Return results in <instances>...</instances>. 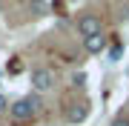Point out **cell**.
<instances>
[{"mask_svg": "<svg viewBox=\"0 0 129 126\" xmlns=\"http://www.w3.org/2000/svg\"><path fill=\"white\" fill-rule=\"evenodd\" d=\"M40 98H35V95H29V98H20V100H14L12 106H9V117L12 120H17V123H23V120H32V117L40 112Z\"/></svg>", "mask_w": 129, "mask_h": 126, "instance_id": "6da1fadb", "label": "cell"}, {"mask_svg": "<svg viewBox=\"0 0 129 126\" xmlns=\"http://www.w3.org/2000/svg\"><path fill=\"white\" fill-rule=\"evenodd\" d=\"M6 72H9V75H20V72H23V63H20V57H12V63L6 66Z\"/></svg>", "mask_w": 129, "mask_h": 126, "instance_id": "52a82bcc", "label": "cell"}, {"mask_svg": "<svg viewBox=\"0 0 129 126\" xmlns=\"http://www.w3.org/2000/svg\"><path fill=\"white\" fill-rule=\"evenodd\" d=\"M78 34L83 40L86 37H95V34H103V23H101V17L92 12H86V14H80L78 17Z\"/></svg>", "mask_w": 129, "mask_h": 126, "instance_id": "7a4b0ae2", "label": "cell"}, {"mask_svg": "<svg viewBox=\"0 0 129 126\" xmlns=\"http://www.w3.org/2000/svg\"><path fill=\"white\" fill-rule=\"evenodd\" d=\"M83 46H86V52H89V55H101V52L106 49V37H103V34L86 37V40H83Z\"/></svg>", "mask_w": 129, "mask_h": 126, "instance_id": "5b68a950", "label": "cell"}, {"mask_svg": "<svg viewBox=\"0 0 129 126\" xmlns=\"http://www.w3.org/2000/svg\"><path fill=\"white\" fill-rule=\"evenodd\" d=\"M46 9H49V6L43 3V0H32V3H29V14H35V17H43Z\"/></svg>", "mask_w": 129, "mask_h": 126, "instance_id": "8992f818", "label": "cell"}, {"mask_svg": "<svg viewBox=\"0 0 129 126\" xmlns=\"http://www.w3.org/2000/svg\"><path fill=\"white\" fill-rule=\"evenodd\" d=\"M112 126H129V117L120 115V117H115V120H112Z\"/></svg>", "mask_w": 129, "mask_h": 126, "instance_id": "9c48e42d", "label": "cell"}, {"mask_svg": "<svg viewBox=\"0 0 129 126\" xmlns=\"http://www.w3.org/2000/svg\"><path fill=\"white\" fill-rule=\"evenodd\" d=\"M83 83H86V75H83V72L72 75V86H83Z\"/></svg>", "mask_w": 129, "mask_h": 126, "instance_id": "ba28073f", "label": "cell"}, {"mask_svg": "<svg viewBox=\"0 0 129 126\" xmlns=\"http://www.w3.org/2000/svg\"><path fill=\"white\" fill-rule=\"evenodd\" d=\"M9 106H12V103H9V100H6V98H3V95H0V115H3V112H9Z\"/></svg>", "mask_w": 129, "mask_h": 126, "instance_id": "30bf717a", "label": "cell"}, {"mask_svg": "<svg viewBox=\"0 0 129 126\" xmlns=\"http://www.w3.org/2000/svg\"><path fill=\"white\" fill-rule=\"evenodd\" d=\"M55 86V72L52 69H32V89L37 95H43V92H49V89Z\"/></svg>", "mask_w": 129, "mask_h": 126, "instance_id": "3957f363", "label": "cell"}, {"mask_svg": "<svg viewBox=\"0 0 129 126\" xmlns=\"http://www.w3.org/2000/svg\"><path fill=\"white\" fill-rule=\"evenodd\" d=\"M109 57H112V60H118V57H120V46H115V49H112V52H109Z\"/></svg>", "mask_w": 129, "mask_h": 126, "instance_id": "8fae6325", "label": "cell"}, {"mask_svg": "<svg viewBox=\"0 0 129 126\" xmlns=\"http://www.w3.org/2000/svg\"><path fill=\"white\" fill-rule=\"evenodd\" d=\"M86 115H89V103L86 100H80V103H72V109H69V123H83L86 120Z\"/></svg>", "mask_w": 129, "mask_h": 126, "instance_id": "277c9868", "label": "cell"}]
</instances>
